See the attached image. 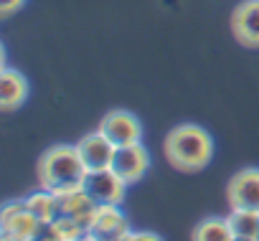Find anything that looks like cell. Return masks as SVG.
Returning a JSON list of instances; mask_svg holds the SVG:
<instances>
[{
    "mask_svg": "<svg viewBox=\"0 0 259 241\" xmlns=\"http://www.w3.org/2000/svg\"><path fill=\"white\" fill-rule=\"evenodd\" d=\"M229 208H244L259 213V168H244L231 175L226 185Z\"/></svg>",
    "mask_w": 259,
    "mask_h": 241,
    "instance_id": "52a82bcc",
    "label": "cell"
},
{
    "mask_svg": "<svg viewBox=\"0 0 259 241\" xmlns=\"http://www.w3.org/2000/svg\"><path fill=\"white\" fill-rule=\"evenodd\" d=\"M150 168V153L143 148V142H133V145H122L114 150L112 158V170L117 175H122L127 180V185H133L138 180H143V175Z\"/></svg>",
    "mask_w": 259,
    "mask_h": 241,
    "instance_id": "ba28073f",
    "label": "cell"
},
{
    "mask_svg": "<svg viewBox=\"0 0 259 241\" xmlns=\"http://www.w3.org/2000/svg\"><path fill=\"white\" fill-rule=\"evenodd\" d=\"M44 233V223L23 201H11L0 211V236L6 241H33Z\"/></svg>",
    "mask_w": 259,
    "mask_h": 241,
    "instance_id": "3957f363",
    "label": "cell"
},
{
    "mask_svg": "<svg viewBox=\"0 0 259 241\" xmlns=\"http://www.w3.org/2000/svg\"><path fill=\"white\" fill-rule=\"evenodd\" d=\"M87 170L89 168L84 165L76 145H51L49 150L41 153L38 165H36L38 185L54 193L84 185Z\"/></svg>",
    "mask_w": 259,
    "mask_h": 241,
    "instance_id": "7a4b0ae2",
    "label": "cell"
},
{
    "mask_svg": "<svg viewBox=\"0 0 259 241\" xmlns=\"http://www.w3.org/2000/svg\"><path fill=\"white\" fill-rule=\"evenodd\" d=\"M124 241H160V233H155V231H127Z\"/></svg>",
    "mask_w": 259,
    "mask_h": 241,
    "instance_id": "ac0fdd59",
    "label": "cell"
},
{
    "mask_svg": "<svg viewBox=\"0 0 259 241\" xmlns=\"http://www.w3.org/2000/svg\"><path fill=\"white\" fill-rule=\"evenodd\" d=\"M28 79L18 69L3 66V71H0V107H3V112L18 109L28 99Z\"/></svg>",
    "mask_w": 259,
    "mask_h": 241,
    "instance_id": "8fae6325",
    "label": "cell"
},
{
    "mask_svg": "<svg viewBox=\"0 0 259 241\" xmlns=\"http://www.w3.org/2000/svg\"><path fill=\"white\" fill-rule=\"evenodd\" d=\"M26 6V0H0V18H11Z\"/></svg>",
    "mask_w": 259,
    "mask_h": 241,
    "instance_id": "e0dca14e",
    "label": "cell"
},
{
    "mask_svg": "<svg viewBox=\"0 0 259 241\" xmlns=\"http://www.w3.org/2000/svg\"><path fill=\"white\" fill-rule=\"evenodd\" d=\"M76 150H79V155H81V160L89 170H99V168H112V158H114L117 148L97 130V132L84 135L76 142Z\"/></svg>",
    "mask_w": 259,
    "mask_h": 241,
    "instance_id": "30bf717a",
    "label": "cell"
},
{
    "mask_svg": "<svg viewBox=\"0 0 259 241\" xmlns=\"http://www.w3.org/2000/svg\"><path fill=\"white\" fill-rule=\"evenodd\" d=\"M84 188L94 198L97 206H102V203L122 206L124 193H127V180L122 175H117L112 168H99V170H87Z\"/></svg>",
    "mask_w": 259,
    "mask_h": 241,
    "instance_id": "8992f818",
    "label": "cell"
},
{
    "mask_svg": "<svg viewBox=\"0 0 259 241\" xmlns=\"http://www.w3.org/2000/svg\"><path fill=\"white\" fill-rule=\"evenodd\" d=\"M163 155L170 168L181 173H198L213 158V137L201 125L170 127L163 140Z\"/></svg>",
    "mask_w": 259,
    "mask_h": 241,
    "instance_id": "6da1fadb",
    "label": "cell"
},
{
    "mask_svg": "<svg viewBox=\"0 0 259 241\" xmlns=\"http://www.w3.org/2000/svg\"><path fill=\"white\" fill-rule=\"evenodd\" d=\"M114 148L122 145H133V142H143V122L138 119V114L127 112V109H109L102 122L97 127Z\"/></svg>",
    "mask_w": 259,
    "mask_h": 241,
    "instance_id": "5b68a950",
    "label": "cell"
},
{
    "mask_svg": "<svg viewBox=\"0 0 259 241\" xmlns=\"http://www.w3.org/2000/svg\"><path fill=\"white\" fill-rule=\"evenodd\" d=\"M56 196H59V211H61L64 216H71V218L81 221L84 226H89L97 203H94V198L87 193L84 185L71 188V190H61V193H56Z\"/></svg>",
    "mask_w": 259,
    "mask_h": 241,
    "instance_id": "7c38bea8",
    "label": "cell"
},
{
    "mask_svg": "<svg viewBox=\"0 0 259 241\" xmlns=\"http://www.w3.org/2000/svg\"><path fill=\"white\" fill-rule=\"evenodd\" d=\"M231 33L246 49H259V0H241L231 13Z\"/></svg>",
    "mask_w": 259,
    "mask_h": 241,
    "instance_id": "9c48e42d",
    "label": "cell"
},
{
    "mask_svg": "<svg viewBox=\"0 0 259 241\" xmlns=\"http://www.w3.org/2000/svg\"><path fill=\"white\" fill-rule=\"evenodd\" d=\"M44 238H54V241H79V238H87V226L71 216H64L59 213L51 223L44 226Z\"/></svg>",
    "mask_w": 259,
    "mask_h": 241,
    "instance_id": "4fadbf2b",
    "label": "cell"
},
{
    "mask_svg": "<svg viewBox=\"0 0 259 241\" xmlns=\"http://www.w3.org/2000/svg\"><path fill=\"white\" fill-rule=\"evenodd\" d=\"M26 206L38 216V221L46 226V223H51L61 211H59V196L54 193V190H49V188H38L36 193H31V196H26Z\"/></svg>",
    "mask_w": 259,
    "mask_h": 241,
    "instance_id": "9a60e30c",
    "label": "cell"
},
{
    "mask_svg": "<svg viewBox=\"0 0 259 241\" xmlns=\"http://www.w3.org/2000/svg\"><path fill=\"white\" fill-rule=\"evenodd\" d=\"M191 238L193 241H231L234 238V231L229 226V218L211 216V218H203L191 231Z\"/></svg>",
    "mask_w": 259,
    "mask_h": 241,
    "instance_id": "2e32d148",
    "label": "cell"
},
{
    "mask_svg": "<svg viewBox=\"0 0 259 241\" xmlns=\"http://www.w3.org/2000/svg\"><path fill=\"white\" fill-rule=\"evenodd\" d=\"M130 231L127 216L117 203H102L94 208L92 221L87 226L89 241H124V233Z\"/></svg>",
    "mask_w": 259,
    "mask_h": 241,
    "instance_id": "277c9868",
    "label": "cell"
},
{
    "mask_svg": "<svg viewBox=\"0 0 259 241\" xmlns=\"http://www.w3.org/2000/svg\"><path fill=\"white\" fill-rule=\"evenodd\" d=\"M226 218H229V226L236 241H259V213L256 211L231 208Z\"/></svg>",
    "mask_w": 259,
    "mask_h": 241,
    "instance_id": "5bb4252c",
    "label": "cell"
}]
</instances>
